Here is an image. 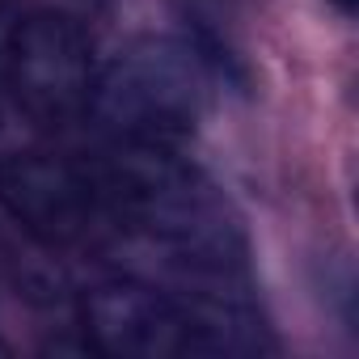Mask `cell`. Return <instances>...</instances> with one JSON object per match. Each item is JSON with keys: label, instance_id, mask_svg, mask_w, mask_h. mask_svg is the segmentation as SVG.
Segmentation results:
<instances>
[{"label": "cell", "instance_id": "3", "mask_svg": "<svg viewBox=\"0 0 359 359\" xmlns=\"http://www.w3.org/2000/svg\"><path fill=\"white\" fill-rule=\"evenodd\" d=\"M0 208L51 250H76L118 233L97 156H0Z\"/></svg>", "mask_w": 359, "mask_h": 359}, {"label": "cell", "instance_id": "1", "mask_svg": "<svg viewBox=\"0 0 359 359\" xmlns=\"http://www.w3.org/2000/svg\"><path fill=\"white\" fill-rule=\"evenodd\" d=\"M89 351L106 359H182L266 351L262 321L233 292L169 296L144 279H106L81 300Z\"/></svg>", "mask_w": 359, "mask_h": 359}, {"label": "cell", "instance_id": "6", "mask_svg": "<svg viewBox=\"0 0 359 359\" xmlns=\"http://www.w3.org/2000/svg\"><path fill=\"white\" fill-rule=\"evenodd\" d=\"M351 5H355V0H338V9H346V13H351Z\"/></svg>", "mask_w": 359, "mask_h": 359}, {"label": "cell", "instance_id": "4", "mask_svg": "<svg viewBox=\"0 0 359 359\" xmlns=\"http://www.w3.org/2000/svg\"><path fill=\"white\" fill-rule=\"evenodd\" d=\"M97 55L85 22L60 5L26 9L5 55V85L18 110L39 127H68L89 114Z\"/></svg>", "mask_w": 359, "mask_h": 359}, {"label": "cell", "instance_id": "5", "mask_svg": "<svg viewBox=\"0 0 359 359\" xmlns=\"http://www.w3.org/2000/svg\"><path fill=\"white\" fill-rule=\"evenodd\" d=\"M18 13H13V0H0V81H5V55H9V39H13Z\"/></svg>", "mask_w": 359, "mask_h": 359}, {"label": "cell", "instance_id": "2", "mask_svg": "<svg viewBox=\"0 0 359 359\" xmlns=\"http://www.w3.org/2000/svg\"><path fill=\"white\" fill-rule=\"evenodd\" d=\"M208 60L173 39H144L97 68L89 114L114 144L177 148L203 114Z\"/></svg>", "mask_w": 359, "mask_h": 359}]
</instances>
